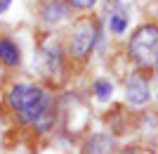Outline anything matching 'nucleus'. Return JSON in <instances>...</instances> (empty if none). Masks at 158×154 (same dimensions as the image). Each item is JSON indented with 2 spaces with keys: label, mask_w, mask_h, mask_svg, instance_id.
<instances>
[{
  "label": "nucleus",
  "mask_w": 158,
  "mask_h": 154,
  "mask_svg": "<svg viewBox=\"0 0 158 154\" xmlns=\"http://www.w3.org/2000/svg\"><path fill=\"white\" fill-rule=\"evenodd\" d=\"M7 102L21 123H38L40 119L47 116V109H50L47 93L38 86H31V83L14 86L7 93Z\"/></svg>",
  "instance_id": "obj_1"
},
{
  "label": "nucleus",
  "mask_w": 158,
  "mask_h": 154,
  "mask_svg": "<svg viewBox=\"0 0 158 154\" xmlns=\"http://www.w3.org/2000/svg\"><path fill=\"white\" fill-rule=\"evenodd\" d=\"M156 100H158V95H156Z\"/></svg>",
  "instance_id": "obj_14"
},
{
  "label": "nucleus",
  "mask_w": 158,
  "mask_h": 154,
  "mask_svg": "<svg viewBox=\"0 0 158 154\" xmlns=\"http://www.w3.org/2000/svg\"><path fill=\"white\" fill-rule=\"evenodd\" d=\"M94 93H97L99 100H109L113 93V86L109 81H94Z\"/></svg>",
  "instance_id": "obj_10"
},
{
  "label": "nucleus",
  "mask_w": 158,
  "mask_h": 154,
  "mask_svg": "<svg viewBox=\"0 0 158 154\" xmlns=\"http://www.w3.org/2000/svg\"><path fill=\"white\" fill-rule=\"evenodd\" d=\"M153 67H156V74H158V57H156V62H153Z\"/></svg>",
  "instance_id": "obj_13"
},
{
  "label": "nucleus",
  "mask_w": 158,
  "mask_h": 154,
  "mask_svg": "<svg viewBox=\"0 0 158 154\" xmlns=\"http://www.w3.org/2000/svg\"><path fill=\"white\" fill-rule=\"evenodd\" d=\"M0 62L7 67H17L21 62V50L19 45L10 38H0Z\"/></svg>",
  "instance_id": "obj_7"
},
{
  "label": "nucleus",
  "mask_w": 158,
  "mask_h": 154,
  "mask_svg": "<svg viewBox=\"0 0 158 154\" xmlns=\"http://www.w3.org/2000/svg\"><path fill=\"white\" fill-rule=\"evenodd\" d=\"M38 14L45 24H59V21H64L71 14V5L66 0H45L40 5Z\"/></svg>",
  "instance_id": "obj_4"
},
{
  "label": "nucleus",
  "mask_w": 158,
  "mask_h": 154,
  "mask_svg": "<svg viewBox=\"0 0 158 154\" xmlns=\"http://www.w3.org/2000/svg\"><path fill=\"white\" fill-rule=\"evenodd\" d=\"M113 142L109 140V138H102V135H97L94 140H90V145H87V152H111Z\"/></svg>",
  "instance_id": "obj_9"
},
{
  "label": "nucleus",
  "mask_w": 158,
  "mask_h": 154,
  "mask_svg": "<svg viewBox=\"0 0 158 154\" xmlns=\"http://www.w3.org/2000/svg\"><path fill=\"white\" fill-rule=\"evenodd\" d=\"M10 2H12V0H0V12H5L7 7H10Z\"/></svg>",
  "instance_id": "obj_12"
},
{
  "label": "nucleus",
  "mask_w": 158,
  "mask_h": 154,
  "mask_svg": "<svg viewBox=\"0 0 158 154\" xmlns=\"http://www.w3.org/2000/svg\"><path fill=\"white\" fill-rule=\"evenodd\" d=\"M130 57L142 69H151L158 57V26L144 24L130 38Z\"/></svg>",
  "instance_id": "obj_2"
},
{
  "label": "nucleus",
  "mask_w": 158,
  "mask_h": 154,
  "mask_svg": "<svg viewBox=\"0 0 158 154\" xmlns=\"http://www.w3.org/2000/svg\"><path fill=\"white\" fill-rule=\"evenodd\" d=\"M99 36V26L94 19H80L76 26H73L71 36H69V52L76 59H85L87 55L92 52L94 43H97Z\"/></svg>",
  "instance_id": "obj_3"
},
{
  "label": "nucleus",
  "mask_w": 158,
  "mask_h": 154,
  "mask_svg": "<svg viewBox=\"0 0 158 154\" xmlns=\"http://www.w3.org/2000/svg\"><path fill=\"white\" fill-rule=\"evenodd\" d=\"M73 10H92L97 5V0H66Z\"/></svg>",
  "instance_id": "obj_11"
},
{
  "label": "nucleus",
  "mask_w": 158,
  "mask_h": 154,
  "mask_svg": "<svg viewBox=\"0 0 158 154\" xmlns=\"http://www.w3.org/2000/svg\"><path fill=\"white\" fill-rule=\"evenodd\" d=\"M43 69H45L47 76L59 74V69H61V50L54 45V43H47V45L43 47Z\"/></svg>",
  "instance_id": "obj_6"
},
{
  "label": "nucleus",
  "mask_w": 158,
  "mask_h": 154,
  "mask_svg": "<svg viewBox=\"0 0 158 154\" xmlns=\"http://www.w3.org/2000/svg\"><path fill=\"white\" fill-rule=\"evenodd\" d=\"M125 26H127V12H125V7L116 5V10H113L111 17H109V29H111V33L120 36V33H125Z\"/></svg>",
  "instance_id": "obj_8"
},
{
  "label": "nucleus",
  "mask_w": 158,
  "mask_h": 154,
  "mask_svg": "<svg viewBox=\"0 0 158 154\" xmlns=\"http://www.w3.org/2000/svg\"><path fill=\"white\" fill-rule=\"evenodd\" d=\"M125 97L130 104L135 107H142L146 102L151 100V90H149V83L144 78H139V76H132L130 81L125 83Z\"/></svg>",
  "instance_id": "obj_5"
}]
</instances>
